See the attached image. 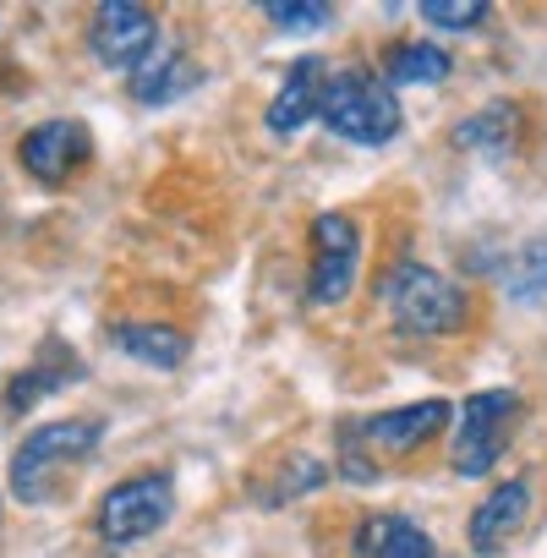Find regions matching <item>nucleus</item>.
Here are the masks:
<instances>
[{
  "mask_svg": "<svg viewBox=\"0 0 547 558\" xmlns=\"http://www.w3.org/2000/svg\"><path fill=\"white\" fill-rule=\"evenodd\" d=\"M454 422L449 400H422V405H400V411H378L367 422H345L340 427V471L351 482H378V454H411L422 449L433 433H443Z\"/></svg>",
  "mask_w": 547,
  "mask_h": 558,
  "instance_id": "nucleus-1",
  "label": "nucleus"
},
{
  "mask_svg": "<svg viewBox=\"0 0 547 558\" xmlns=\"http://www.w3.org/2000/svg\"><path fill=\"white\" fill-rule=\"evenodd\" d=\"M318 121H324L335 137L356 143V148H384V143L400 132L405 116H400V99H394V88H389L384 77H373V72H362V66H340V72L324 77Z\"/></svg>",
  "mask_w": 547,
  "mask_h": 558,
  "instance_id": "nucleus-2",
  "label": "nucleus"
},
{
  "mask_svg": "<svg viewBox=\"0 0 547 558\" xmlns=\"http://www.w3.org/2000/svg\"><path fill=\"white\" fill-rule=\"evenodd\" d=\"M378 296H384V307H389V318H394L400 335H454L471 318L465 291L454 286L449 274H438V268H427L416 257H400L384 274V291Z\"/></svg>",
  "mask_w": 547,
  "mask_h": 558,
  "instance_id": "nucleus-3",
  "label": "nucleus"
},
{
  "mask_svg": "<svg viewBox=\"0 0 547 558\" xmlns=\"http://www.w3.org/2000/svg\"><path fill=\"white\" fill-rule=\"evenodd\" d=\"M99 438H105V427L94 416H66V422L34 427L12 454V493L23 504H50L56 476H66V465L88 460L99 449Z\"/></svg>",
  "mask_w": 547,
  "mask_h": 558,
  "instance_id": "nucleus-4",
  "label": "nucleus"
},
{
  "mask_svg": "<svg viewBox=\"0 0 547 558\" xmlns=\"http://www.w3.org/2000/svg\"><path fill=\"white\" fill-rule=\"evenodd\" d=\"M170 514H175V482H170V471H143V476L116 482V487L99 498L94 531H99L110 547H132V542L165 531Z\"/></svg>",
  "mask_w": 547,
  "mask_h": 558,
  "instance_id": "nucleus-5",
  "label": "nucleus"
},
{
  "mask_svg": "<svg viewBox=\"0 0 547 558\" xmlns=\"http://www.w3.org/2000/svg\"><path fill=\"white\" fill-rule=\"evenodd\" d=\"M514 416H520V395L514 389H482L460 405V427H454V471L460 476H487L498 465V454L514 438Z\"/></svg>",
  "mask_w": 547,
  "mask_h": 558,
  "instance_id": "nucleus-6",
  "label": "nucleus"
},
{
  "mask_svg": "<svg viewBox=\"0 0 547 558\" xmlns=\"http://www.w3.org/2000/svg\"><path fill=\"white\" fill-rule=\"evenodd\" d=\"M362 263V230L345 214H318L313 219V274H307V302L313 307H340L356 286Z\"/></svg>",
  "mask_w": 547,
  "mask_h": 558,
  "instance_id": "nucleus-7",
  "label": "nucleus"
},
{
  "mask_svg": "<svg viewBox=\"0 0 547 558\" xmlns=\"http://www.w3.org/2000/svg\"><path fill=\"white\" fill-rule=\"evenodd\" d=\"M17 159H23V170H28L39 186H66V181L83 175V165L94 159V132H88V121H77V116L39 121L34 132H23Z\"/></svg>",
  "mask_w": 547,
  "mask_h": 558,
  "instance_id": "nucleus-8",
  "label": "nucleus"
},
{
  "mask_svg": "<svg viewBox=\"0 0 547 558\" xmlns=\"http://www.w3.org/2000/svg\"><path fill=\"white\" fill-rule=\"evenodd\" d=\"M159 34L165 28L148 7H137V0H105V7H94V23H88V50L99 56V66L132 72L154 50Z\"/></svg>",
  "mask_w": 547,
  "mask_h": 558,
  "instance_id": "nucleus-9",
  "label": "nucleus"
},
{
  "mask_svg": "<svg viewBox=\"0 0 547 558\" xmlns=\"http://www.w3.org/2000/svg\"><path fill=\"white\" fill-rule=\"evenodd\" d=\"M197 83H203V66H197V61H192L170 34H159V39H154V50H148V56L132 66V77H126L132 99H137V105H148V110L186 99Z\"/></svg>",
  "mask_w": 547,
  "mask_h": 558,
  "instance_id": "nucleus-10",
  "label": "nucleus"
},
{
  "mask_svg": "<svg viewBox=\"0 0 547 558\" xmlns=\"http://www.w3.org/2000/svg\"><path fill=\"white\" fill-rule=\"evenodd\" d=\"M324 77H329V66H324L318 56H302V61L285 72L280 94H274V105H268V132H274V137H296L307 121H318Z\"/></svg>",
  "mask_w": 547,
  "mask_h": 558,
  "instance_id": "nucleus-11",
  "label": "nucleus"
},
{
  "mask_svg": "<svg viewBox=\"0 0 547 558\" xmlns=\"http://www.w3.org/2000/svg\"><path fill=\"white\" fill-rule=\"evenodd\" d=\"M356 553L362 558H443L438 542L400 509H384V514H367L356 525Z\"/></svg>",
  "mask_w": 547,
  "mask_h": 558,
  "instance_id": "nucleus-12",
  "label": "nucleus"
},
{
  "mask_svg": "<svg viewBox=\"0 0 547 558\" xmlns=\"http://www.w3.org/2000/svg\"><path fill=\"white\" fill-rule=\"evenodd\" d=\"M525 509H531V482H520V476L498 482V487L476 504V514H471V547H476V553H498V547L520 531Z\"/></svg>",
  "mask_w": 547,
  "mask_h": 558,
  "instance_id": "nucleus-13",
  "label": "nucleus"
},
{
  "mask_svg": "<svg viewBox=\"0 0 547 558\" xmlns=\"http://www.w3.org/2000/svg\"><path fill=\"white\" fill-rule=\"evenodd\" d=\"M449 72H454L449 50L443 45H427V39H400L384 56V83L389 88H438Z\"/></svg>",
  "mask_w": 547,
  "mask_h": 558,
  "instance_id": "nucleus-14",
  "label": "nucleus"
},
{
  "mask_svg": "<svg viewBox=\"0 0 547 558\" xmlns=\"http://www.w3.org/2000/svg\"><path fill=\"white\" fill-rule=\"evenodd\" d=\"M110 345H116L121 356L143 362V367H159V373L181 367L186 351H192L186 335H181V329H165V324H116V329H110Z\"/></svg>",
  "mask_w": 547,
  "mask_h": 558,
  "instance_id": "nucleus-15",
  "label": "nucleus"
},
{
  "mask_svg": "<svg viewBox=\"0 0 547 558\" xmlns=\"http://www.w3.org/2000/svg\"><path fill=\"white\" fill-rule=\"evenodd\" d=\"M72 378H83V362H77L72 351H61V345H45V356H39L28 373L12 378V389H7V411L23 416V411H34L45 395H56L61 384H72Z\"/></svg>",
  "mask_w": 547,
  "mask_h": 558,
  "instance_id": "nucleus-16",
  "label": "nucleus"
},
{
  "mask_svg": "<svg viewBox=\"0 0 547 558\" xmlns=\"http://www.w3.org/2000/svg\"><path fill=\"white\" fill-rule=\"evenodd\" d=\"M514 143H520V110L514 105H487V110H476L471 121L454 126V148H471V154H487V159L514 154Z\"/></svg>",
  "mask_w": 547,
  "mask_h": 558,
  "instance_id": "nucleus-17",
  "label": "nucleus"
},
{
  "mask_svg": "<svg viewBox=\"0 0 547 558\" xmlns=\"http://www.w3.org/2000/svg\"><path fill=\"white\" fill-rule=\"evenodd\" d=\"M498 279H503V296H514V302H536V296H547V235L525 241V246L498 268Z\"/></svg>",
  "mask_w": 547,
  "mask_h": 558,
  "instance_id": "nucleus-18",
  "label": "nucleus"
},
{
  "mask_svg": "<svg viewBox=\"0 0 547 558\" xmlns=\"http://www.w3.org/2000/svg\"><path fill=\"white\" fill-rule=\"evenodd\" d=\"M329 476H335V465H324V460H307V454H296L291 465H280V482L257 493V504H285V498H296V493H313V487H324Z\"/></svg>",
  "mask_w": 547,
  "mask_h": 558,
  "instance_id": "nucleus-19",
  "label": "nucleus"
},
{
  "mask_svg": "<svg viewBox=\"0 0 547 558\" xmlns=\"http://www.w3.org/2000/svg\"><path fill=\"white\" fill-rule=\"evenodd\" d=\"M263 17L285 34H318L335 23V7H324V0H268Z\"/></svg>",
  "mask_w": 547,
  "mask_h": 558,
  "instance_id": "nucleus-20",
  "label": "nucleus"
},
{
  "mask_svg": "<svg viewBox=\"0 0 547 558\" xmlns=\"http://www.w3.org/2000/svg\"><path fill=\"white\" fill-rule=\"evenodd\" d=\"M487 0H422V17L427 23H438V28H476V23H487Z\"/></svg>",
  "mask_w": 547,
  "mask_h": 558,
  "instance_id": "nucleus-21",
  "label": "nucleus"
}]
</instances>
